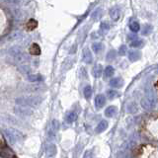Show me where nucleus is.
<instances>
[{"label": "nucleus", "mask_w": 158, "mask_h": 158, "mask_svg": "<svg viewBox=\"0 0 158 158\" xmlns=\"http://www.w3.org/2000/svg\"><path fill=\"white\" fill-rule=\"evenodd\" d=\"M127 112H128V113H135V112H137V110H138L135 103H130V104L127 105Z\"/></svg>", "instance_id": "cd10ccee"}, {"label": "nucleus", "mask_w": 158, "mask_h": 158, "mask_svg": "<svg viewBox=\"0 0 158 158\" xmlns=\"http://www.w3.org/2000/svg\"><path fill=\"white\" fill-rule=\"evenodd\" d=\"M106 103V97L103 94H99L95 98V106L97 109H101Z\"/></svg>", "instance_id": "0eeeda50"}, {"label": "nucleus", "mask_w": 158, "mask_h": 158, "mask_svg": "<svg viewBox=\"0 0 158 158\" xmlns=\"http://www.w3.org/2000/svg\"><path fill=\"white\" fill-rule=\"evenodd\" d=\"M140 56H141V53L138 51H135V49H132V51H131L130 52H128V59H130V60L132 61V62L138 60V59L140 58Z\"/></svg>", "instance_id": "9d476101"}, {"label": "nucleus", "mask_w": 158, "mask_h": 158, "mask_svg": "<svg viewBox=\"0 0 158 158\" xmlns=\"http://www.w3.org/2000/svg\"><path fill=\"white\" fill-rule=\"evenodd\" d=\"M37 26H38V22L36 21V20H34V19H31L27 23V29L28 30H34V29L37 28Z\"/></svg>", "instance_id": "bb28decb"}, {"label": "nucleus", "mask_w": 158, "mask_h": 158, "mask_svg": "<svg viewBox=\"0 0 158 158\" xmlns=\"http://www.w3.org/2000/svg\"><path fill=\"white\" fill-rule=\"evenodd\" d=\"M118 92H117L116 90H108L107 91V96L109 99H115L117 97H118Z\"/></svg>", "instance_id": "c85d7f7f"}, {"label": "nucleus", "mask_w": 158, "mask_h": 158, "mask_svg": "<svg viewBox=\"0 0 158 158\" xmlns=\"http://www.w3.org/2000/svg\"><path fill=\"white\" fill-rule=\"evenodd\" d=\"M100 28H101V30H102V31H103L104 33H106V32L109 31V29H110V26H109V24H108V23L103 22V23L101 24Z\"/></svg>", "instance_id": "2f4dec72"}, {"label": "nucleus", "mask_w": 158, "mask_h": 158, "mask_svg": "<svg viewBox=\"0 0 158 158\" xmlns=\"http://www.w3.org/2000/svg\"><path fill=\"white\" fill-rule=\"evenodd\" d=\"M44 153L48 157H53L56 154V146L53 143H47L44 145Z\"/></svg>", "instance_id": "39448f33"}, {"label": "nucleus", "mask_w": 158, "mask_h": 158, "mask_svg": "<svg viewBox=\"0 0 158 158\" xmlns=\"http://www.w3.org/2000/svg\"><path fill=\"white\" fill-rule=\"evenodd\" d=\"M58 127H59V123H58V121L57 120H52L51 123H49V125L48 127V130H47L48 135L49 137H54L56 133L58 131Z\"/></svg>", "instance_id": "20e7f679"}, {"label": "nucleus", "mask_w": 158, "mask_h": 158, "mask_svg": "<svg viewBox=\"0 0 158 158\" xmlns=\"http://www.w3.org/2000/svg\"><path fill=\"white\" fill-rule=\"evenodd\" d=\"M83 61L87 63V64H90L93 61V56H92V53L90 52L89 48H84L83 51Z\"/></svg>", "instance_id": "423d86ee"}, {"label": "nucleus", "mask_w": 158, "mask_h": 158, "mask_svg": "<svg viewBox=\"0 0 158 158\" xmlns=\"http://www.w3.org/2000/svg\"><path fill=\"white\" fill-rule=\"evenodd\" d=\"M28 80L30 82H39L43 80V76L41 74H30L28 76Z\"/></svg>", "instance_id": "6ab92c4d"}, {"label": "nucleus", "mask_w": 158, "mask_h": 158, "mask_svg": "<svg viewBox=\"0 0 158 158\" xmlns=\"http://www.w3.org/2000/svg\"><path fill=\"white\" fill-rule=\"evenodd\" d=\"M13 58H14L17 62H19V63H25V62H27V61L29 60V56H27L26 53H24L23 52H20V53H18L17 56H13Z\"/></svg>", "instance_id": "1a4fd4ad"}, {"label": "nucleus", "mask_w": 158, "mask_h": 158, "mask_svg": "<svg viewBox=\"0 0 158 158\" xmlns=\"http://www.w3.org/2000/svg\"><path fill=\"white\" fill-rule=\"evenodd\" d=\"M40 86H32V87H28L27 90L28 91H34V90H39Z\"/></svg>", "instance_id": "f704fd0d"}, {"label": "nucleus", "mask_w": 158, "mask_h": 158, "mask_svg": "<svg viewBox=\"0 0 158 158\" xmlns=\"http://www.w3.org/2000/svg\"><path fill=\"white\" fill-rule=\"evenodd\" d=\"M127 48L126 46H122L118 48V53H120V56H125L127 53Z\"/></svg>", "instance_id": "473e14b6"}, {"label": "nucleus", "mask_w": 158, "mask_h": 158, "mask_svg": "<svg viewBox=\"0 0 158 158\" xmlns=\"http://www.w3.org/2000/svg\"><path fill=\"white\" fill-rule=\"evenodd\" d=\"M83 93H84V97H85L86 99H90V98H91V96H92V93H93L91 86H89V85H88V86H86L85 88H84Z\"/></svg>", "instance_id": "393cba45"}, {"label": "nucleus", "mask_w": 158, "mask_h": 158, "mask_svg": "<svg viewBox=\"0 0 158 158\" xmlns=\"http://www.w3.org/2000/svg\"><path fill=\"white\" fill-rule=\"evenodd\" d=\"M5 137H7V139L11 142V143H16L17 141L21 140L23 138V133L18 131L17 128H14V127H9L6 128V130L3 131Z\"/></svg>", "instance_id": "f03ea898"}, {"label": "nucleus", "mask_w": 158, "mask_h": 158, "mask_svg": "<svg viewBox=\"0 0 158 158\" xmlns=\"http://www.w3.org/2000/svg\"><path fill=\"white\" fill-rule=\"evenodd\" d=\"M65 120L67 123H74L76 120H77V114L75 112H69L67 115H66V118Z\"/></svg>", "instance_id": "a211bd4d"}, {"label": "nucleus", "mask_w": 158, "mask_h": 158, "mask_svg": "<svg viewBox=\"0 0 158 158\" xmlns=\"http://www.w3.org/2000/svg\"><path fill=\"white\" fill-rule=\"evenodd\" d=\"M140 104H141V107H142L143 109H145V110H151V109L155 106L154 104H153V103L149 100V99H147L146 97L141 99Z\"/></svg>", "instance_id": "6e6552de"}, {"label": "nucleus", "mask_w": 158, "mask_h": 158, "mask_svg": "<svg viewBox=\"0 0 158 158\" xmlns=\"http://www.w3.org/2000/svg\"><path fill=\"white\" fill-rule=\"evenodd\" d=\"M43 99L40 96H25L19 97L15 100V103L18 105H24L29 107H37L42 103Z\"/></svg>", "instance_id": "f257e3e1"}, {"label": "nucleus", "mask_w": 158, "mask_h": 158, "mask_svg": "<svg viewBox=\"0 0 158 158\" xmlns=\"http://www.w3.org/2000/svg\"><path fill=\"white\" fill-rule=\"evenodd\" d=\"M3 1L6 2V3L13 4V5H19V4H21V0H3Z\"/></svg>", "instance_id": "72a5a7b5"}, {"label": "nucleus", "mask_w": 158, "mask_h": 158, "mask_svg": "<svg viewBox=\"0 0 158 158\" xmlns=\"http://www.w3.org/2000/svg\"><path fill=\"white\" fill-rule=\"evenodd\" d=\"M107 127H108V122L105 121V120L101 121L100 123H99V125L97 126V127H96V132L97 133H101L104 131H106Z\"/></svg>", "instance_id": "dca6fc26"}, {"label": "nucleus", "mask_w": 158, "mask_h": 158, "mask_svg": "<svg viewBox=\"0 0 158 158\" xmlns=\"http://www.w3.org/2000/svg\"><path fill=\"white\" fill-rule=\"evenodd\" d=\"M13 111L14 113L16 114L18 116H21V117H29V116H32L33 115V109H31L29 106H24V105H17L14 106L13 108Z\"/></svg>", "instance_id": "7ed1b4c3"}, {"label": "nucleus", "mask_w": 158, "mask_h": 158, "mask_svg": "<svg viewBox=\"0 0 158 158\" xmlns=\"http://www.w3.org/2000/svg\"><path fill=\"white\" fill-rule=\"evenodd\" d=\"M152 30H153V27L151 26V25L146 24V25L143 26V28L141 30V34L144 35V36H148V35H149L152 32Z\"/></svg>", "instance_id": "412c9836"}, {"label": "nucleus", "mask_w": 158, "mask_h": 158, "mask_svg": "<svg viewBox=\"0 0 158 158\" xmlns=\"http://www.w3.org/2000/svg\"><path fill=\"white\" fill-rule=\"evenodd\" d=\"M92 48H93V52H95V53H98V52H100L102 51V48H103V44L101 43H94L92 44Z\"/></svg>", "instance_id": "a878e982"}, {"label": "nucleus", "mask_w": 158, "mask_h": 158, "mask_svg": "<svg viewBox=\"0 0 158 158\" xmlns=\"http://www.w3.org/2000/svg\"><path fill=\"white\" fill-rule=\"evenodd\" d=\"M130 29H131V32H133V33H137V32L140 30V25L138 24V22L132 21V22L130 24Z\"/></svg>", "instance_id": "4be33fe9"}, {"label": "nucleus", "mask_w": 158, "mask_h": 158, "mask_svg": "<svg viewBox=\"0 0 158 158\" xmlns=\"http://www.w3.org/2000/svg\"><path fill=\"white\" fill-rule=\"evenodd\" d=\"M120 15H121V11L120 9L118 7H113L111 10H110V16L111 18L114 20V21H117L120 18Z\"/></svg>", "instance_id": "2eb2a0df"}, {"label": "nucleus", "mask_w": 158, "mask_h": 158, "mask_svg": "<svg viewBox=\"0 0 158 158\" xmlns=\"http://www.w3.org/2000/svg\"><path fill=\"white\" fill-rule=\"evenodd\" d=\"M22 52H23L22 48H20L19 46H14L12 48H10V49H9V54L11 56H17L18 53Z\"/></svg>", "instance_id": "aec40b11"}, {"label": "nucleus", "mask_w": 158, "mask_h": 158, "mask_svg": "<svg viewBox=\"0 0 158 158\" xmlns=\"http://www.w3.org/2000/svg\"><path fill=\"white\" fill-rule=\"evenodd\" d=\"M102 73H103V67H102L101 64L98 63V64H96V65L92 68V74H93L94 77L99 78L102 75Z\"/></svg>", "instance_id": "9b49d317"}, {"label": "nucleus", "mask_w": 158, "mask_h": 158, "mask_svg": "<svg viewBox=\"0 0 158 158\" xmlns=\"http://www.w3.org/2000/svg\"><path fill=\"white\" fill-rule=\"evenodd\" d=\"M115 57H116V52L115 51H110L108 52V54H107V60L108 61L113 60V59H115Z\"/></svg>", "instance_id": "7c9ffc66"}, {"label": "nucleus", "mask_w": 158, "mask_h": 158, "mask_svg": "<svg viewBox=\"0 0 158 158\" xmlns=\"http://www.w3.org/2000/svg\"><path fill=\"white\" fill-rule=\"evenodd\" d=\"M142 46H143V41H141V40H139V39L133 40V41H131V48H140Z\"/></svg>", "instance_id": "b1692460"}, {"label": "nucleus", "mask_w": 158, "mask_h": 158, "mask_svg": "<svg viewBox=\"0 0 158 158\" xmlns=\"http://www.w3.org/2000/svg\"><path fill=\"white\" fill-rule=\"evenodd\" d=\"M114 72H115V69H114L113 66L111 65H108L106 68H105V70H104V75H105V77H111Z\"/></svg>", "instance_id": "5701e85b"}, {"label": "nucleus", "mask_w": 158, "mask_h": 158, "mask_svg": "<svg viewBox=\"0 0 158 158\" xmlns=\"http://www.w3.org/2000/svg\"><path fill=\"white\" fill-rule=\"evenodd\" d=\"M110 85L114 88H118V87H122L123 85V79L120 77L113 78L110 80Z\"/></svg>", "instance_id": "ddd939ff"}, {"label": "nucleus", "mask_w": 158, "mask_h": 158, "mask_svg": "<svg viewBox=\"0 0 158 158\" xmlns=\"http://www.w3.org/2000/svg\"><path fill=\"white\" fill-rule=\"evenodd\" d=\"M118 112V109L115 106H109L105 110V116L108 118H113Z\"/></svg>", "instance_id": "4468645a"}, {"label": "nucleus", "mask_w": 158, "mask_h": 158, "mask_svg": "<svg viewBox=\"0 0 158 158\" xmlns=\"http://www.w3.org/2000/svg\"><path fill=\"white\" fill-rule=\"evenodd\" d=\"M30 54H32V56H40L41 54V48L37 44H33L30 47Z\"/></svg>", "instance_id": "f3484780"}, {"label": "nucleus", "mask_w": 158, "mask_h": 158, "mask_svg": "<svg viewBox=\"0 0 158 158\" xmlns=\"http://www.w3.org/2000/svg\"><path fill=\"white\" fill-rule=\"evenodd\" d=\"M146 98L147 99H149V100L154 104H156V102H157V97H156V94L154 93V91L152 90V89H150V88H148V89H146Z\"/></svg>", "instance_id": "f8f14e48"}, {"label": "nucleus", "mask_w": 158, "mask_h": 158, "mask_svg": "<svg viewBox=\"0 0 158 158\" xmlns=\"http://www.w3.org/2000/svg\"><path fill=\"white\" fill-rule=\"evenodd\" d=\"M101 13H102V10L100 8L96 9V11L92 14V19L93 20H98L99 18H100V16H101Z\"/></svg>", "instance_id": "c756f323"}]
</instances>
